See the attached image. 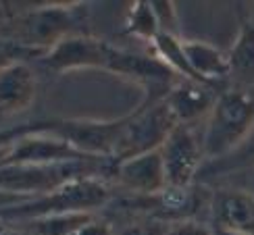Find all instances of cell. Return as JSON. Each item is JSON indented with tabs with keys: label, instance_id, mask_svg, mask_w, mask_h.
I'll return each instance as SVG.
<instances>
[{
	"label": "cell",
	"instance_id": "6da1fadb",
	"mask_svg": "<svg viewBox=\"0 0 254 235\" xmlns=\"http://www.w3.org/2000/svg\"><path fill=\"white\" fill-rule=\"evenodd\" d=\"M254 131V98L242 90L221 92L213 109L208 111L204 131H202V150L206 158H221L238 150L248 142Z\"/></svg>",
	"mask_w": 254,
	"mask_h": 235
},
{
	"label": "cell",
	"instance_id": "7a4b0ae2",
	"mask_svg": "<svg viewBox=\"0 0 254 235\" xmlns=\"http://www.w3.org/2000/svg\"><path fill=\"white\" fill-rule=\"evenodd\" d=\"M86 13L83 4H42L21 13L4 29V38L13 40L25 50L46 52L61 40L83 34L79 21Z\"/></svg>",
	"mask_w": 254,
	"mask_h": 235
},
{
	"label": "cell",
	"instance_id": "3957f363",
	"mask_svg": "<svg viewBox=\"0 0 254 235\" xmlns=\"http://www.w3.org/2000/svg\"><path fill=\"white\" fill-rule=\"evenodd\" d=\"M179 123L173 111L165 102V96L156 100H148L140 109L123 117V125L113 152V165L140 154L161 150L169 133Z\"/></svg>",
	"mask_w": 254,
	"mask_h": 235
},
{
	"label": "cell",
	"instance_id": "277c9868",
	"mask_svg": "<svg viewBox=\"0 0 254 235\" xmlns=\"http://www.w3.org/2000/svg\"><path fill=\"white\" fill-rule=\"evenodd\" d=\"M90 160L57 165H13L0 167V194H40L63 187L69 181L92 177Z\"/></svg>",
	"mask_w": 254,
	"mask_h": 235
},
{
	"label": "cell",
	"instance_id": "5b68a950",
	"mask_svg": "<svg viewBox=\"0 0 254 235\" xmlns=\"http://www.w3.org/2000/svg\"><path fill=\"white\" fill-rule=\"evenodd\" d=\"M109 200V187L100 183L94 177H81L69 181L63 187L50 191L46 196H40L29 204H19L10 208L8 215L13 217H46V215H65V212H90Z\"/></svg>",
	"mask_w": 254,
	"mask_h": 235
},
{
	"label": "cell",
	"instance_id": "8992f818",
	"mask_svg": "<svg viewBox=\"0 0 254 235\" xmlns=\"http://www.w3.org/2000/svg\"><path fill=\"white\" fill-rule=\"evenodd\" d=\"M158 152L163 158L167 189L184 191L194 181L204 158L202 142L196 137L190 125H177Z\"/></svg>",
	"mask_w": 254,
	"mask_h": 235
},
{
	"label": "cell",
	"instance_id": "52a82bcc",
	"mask_svg": "<svg viewBox=\"0 0 254 235\" xmlns=\"http://www.w3.org/2000/svg\"><path fill=\"white\" fill-rule=\"evenodd\" d=\"M113 44L88 34H75L61 40L55 48L44 55V65L50 71L69 73L86 69H109L113 57Z\"/></svg>",
	"mask_w": 254,
	"mask_h": 235
},
{
	"label": "cell",
	"instance_id": "ba28073f",
	"mask_svg": "<svg viewBox=\"0 0 254 235\" xmlns=\"http://www.w3.org/2000/svg\"><path fill=\"white\" fill-rule=\"evenodd\" d=\"M123 117L115 121H63L50 129L88 158H113Z\"/></svg>",
	"mask_w": 254,
	"mask_h": 235
},
{
	"label": "cell",
	"instance_id": "9c48e42d",
	"mask_svg": "<svg viewBox=\"0 0 254 235\" xmlns=\"http://www.w3.org/2000/svg\"><path fill=\"white\" fill-rule=\"evenodd\" d=\"M113 167H115V179L125 189H131L135 194L154 196L167 189L163 158L158 150L121 160V163H115Z\"/></svg>",
	"mask_w": 254,
	"mask_h": 235
},
{
	"label": "cell",
	"instance_id": "30bf717a",
	"mask_svg": "<svg viewBox=\"0 0 254 235\" xmlns=\"http://www.w3.org/2000/svg\"><path fill=\"white\" fill-rule=\"evenodd\" d=\"M38 81L23 60L0 71V117H13L27 111L36 98Z\"/></svg>",
	"mask_w": 254,
	"mask_h": 235
},
{
	"label": "cell",
	"instance_id": "8fae6325",
	"mask_svg": "<svg viewBox=\"0 0 254 235\" xmlns=\"http://www.w3.org/2000/svg\"><path fill=\"white\" fill-rule=\"evenodd\" d=\"M213 225L254 235V194L246 189H221L213 196Z\"/></svg>",
	"mask_w": 254,
	"mask_h": 235
},
{
	"label": "cell",
	"instance_id": "7c38bea8",
	"mask_svg": "<svg viewBox=\"0 0 254 235\" xmlns=\"http://www.w3.org/2000/svg\"><path fill=\"white\" fill-rule=\"evenodd\" d=\"M215 98L217 96H213L208 85L188 79H177V83L165 94V102L173 111L179 125H190L200 115L208 113L213 109Z\"/></svg>",
	"mask_w": 254,
	"mask_h": 235
},
{
	"label": "cell",
	"instance_id": "4fadbf2b",
	"mask_svg": "<svg viewBox=\"0 0 254 235\" xmlns=\"http://www.w3.org/2000/svg\"><path fill=\"white\" fill-rule=\"evenodd\" d=\"M182 48L198 83H204L210 88L217 81L229 77L227 55L215 48L213 44H206L200 40H182Z\"/></svg>",
	"mask_w": 254,
	"mask_h": 235
},
{
	"label": "cell",
	"instance_id": "5bb4252c",
	"mask_svg": "<svg viewBox=\"0 0 254 235\" xmlns=\"http://www.w3.org/2000/svg\"><path fill=\"white\" fill-rule=\"evenodd\" d=\"M229 77L240 83H254V23L248 21L240 27L238 36L227 52Z\"/></svg>",
	"mask_w": 254,
	"mask_h": 235
},
{
	"label": "cell",
	"instance_id": "9a60e30c",
	"mask_svg": "<svg viewBox=\"0 0 254 235\" xmlns=\"http://www.w3.org/2000/svg\"><path fill=\"white\" fill-rule=\"evenodd\" d=\"M94 217L90 212H65V215H46L27 219L21 229H25L29 235H73L77 233L86 223Z\"/></svg>",
	"mask_w": 254,
	"mask_h": 235
},
{
	"label": "cell",
	"instance_id": "2e32d148",
	"mask_svg": "<svg viewBox=\"0 0 254 235\" xmlns=\"http://www.w3.org/2000/svg\"><path fill=\"white\" fill-rule=\"evenodd\" d=\"M127 31L131 36H137L142 40L152 42L163 34L161 23H158V17L154 13L152 2H144V0H137L131 4L129 15H127Z\"/></svg>",
	"mask_w": 254,
	"mask_h": 235
},
{
	"label": "cell",
	"instance_id": "e0dca14e",
	"mask_svg": "<svg viewBox=\"0 0 254 235\" xmlns=\"http://www.w3.org/2000/svg\"><path fill=\"white\" fill-rule=\"evenodd\" d=\"M152 6H154V13L158 17V23H161L163 34H173L175 36L177 17H175L173 2H152Z\"/></svg>",
	"mask_w": 254,
	"mask_h": 235
},
{
	"label": "cell",
	"instance_id": "ac0fdd59",
	"mask_svg": "<svg viewBox=\"0 0 254 235\" xmlns=\"http://www.w3.org/2000/svg\"><path fill=\"white\" fill-rule=\"evenodd\" d=\"M23 52H27V50L21 48L19 44H15L13 40L0 36V71L8 65H13V62H19Z\"/></svg>",
	"mask_w": 254,
	"mask_h": 235
},
{
	"label": "cell",
	"instance_id": "d6986e66",
	"mask_svg": "<svg viewBox=\"0 0 254 235\" xmlns=\"http://www.w3.org/2000/svg\"><path fill=\"white\" fill-rule=\"evenodd\" d=\"M167 235H213L210 227H204L200 223L192 221H184V223H175L167 229Z\"/></svg>",
	"mask_w": 254,
	"mask_h": 235
},
{
	"label": "cell",
	"instance_id": "ffe728a7",
	"mask_svg": "<svg viewBox=\"0 0 254 235\" xmlns=\"http://www.w3.org/2000/svg\"><path fill=\"white\" fill-rule=\"evenodd\" d=\"M169 227L158 225L154 221H146V223H137V225H131L129 229H125L123 235H167Z\"/></svg>",
	"mask_w": 254,
	"mask_h": 235
},
{
	"label": "cell",
	"instance_id": "44dd1931",
	"mask_svg": "<svg viewBox=\"0 0 254 235\" xmlns=\"http://www.w3.org/2000/svg\"><path fill=\"white\" fill-rule=\"evenodd\" d=\"M73 235H113V229H111V225H107V223L92 219L90 223H86V225Z\"/></svg>",
	"mask_w": 254,
	"mask_h": 235
},
{
	"label": "cell",
	"instance_id": "7402d4cb",
	"mask_svg": "<svg viewBox=\"0 0 254 235\" xmlns=\"http://www.w3.org/2000/svg\"><path fill=\"white\" fill-rule=\"evenodd\" d=\"M17 4H10V2H0V36L4 34V29L10 25V21H13L21 10L15 8Z\"/></svg>",
	"mask_w": 254,
	"mask_h": 235
},
{
	"label": "cell",
	"instance_id": "603a6c76",
	"mask_svg": "<svg viewBox=\"0 0 254 235\" xmlns=\"http://www.w3.org/2000/svg\"><path fill=\"white\" fill-rule=\"evenodd\" d=\"M0 235H29V233L21 227H10L6 223H0Z\"/></svg>",
	"mask_w": 254,
	"mask_h": 235
},
{
	"label": "cell",
	"instance_id": "cb8c5ba5",
	"mask_svg": "<svg viewBox=\"0 0 254 235\" xmlns=\"http://www.w3.org/2000/svg\"><path fill=\"white\" fill-rule=\"evenodd\" d=\"M210 231H213V235H244V233H238V231H229V229L217 227V225H213V227H210Z\"/></svg>",
	"mask_w": 254,
	"mask_h": 235
},
{
	"label": "cell",
	"instance_id": "d4e9b609",
	"mask_svg": "<svg viewBox=\"0 0 254 235\" xmlns=\"http://www.w3.org/2000/svg\"><path fill=\"white\" fill-rule=\"evenodd\" d=\"M246 144H248V148H250V150L254 152V131H252V135L248 137V142H246Z\"/></svg>",
	"mask_w": 254,
	"mask_h": 235
}]
</instances>
